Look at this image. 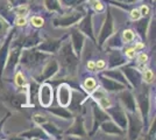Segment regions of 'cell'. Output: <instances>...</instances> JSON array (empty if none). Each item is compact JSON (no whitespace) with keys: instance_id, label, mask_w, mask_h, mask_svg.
Instances as JSON below:
<instances>
[{"instance_id":"1","label":"cell","mask_w":156,"mask_h":140,"mask_svg":"<svg viewBox=\"0 0 156 140\" xmlns=\"http://www.w3.org/2000/svg\"><path fill=\"white\" fill-rule=\"evenodd\" d=\"M58 54L63 71L68 75L76 74L78 64H79V57L73 52L71 42H64V43L62 42V45L59 47Z\"/></svg>"},{"instance_id":"2","label":"cell","mask_w":156,"mask_h":140,"mask_svg":"<svg viewBox=\"0 0 156 140\" xmlns=\"http://www.w3.org/2000/svg\"><path fill=\"white\" fill-rule=\"evenodd\" d=\"M48 57H49V55L47 53H43V52L39 50L37 48L32 47V48H25V50L21 52L19 61L21 62L22 66L32 69V68L40 66Z\"/></svg>"},{"instance_id":"3","label":"cell","mask_w":156,"mask_h":140,"mask_svg":"<svg viewBox=\"0 0 156 140\" xmlns=\"http://www.w3.org/2000/svg\"><path fill=\"white\" fill-rule=\"evenodd\" d=\"M21 47L22 43L21 41H15L12 48H9V53L7 56V61L5 68H4V73L5 75H9L14 71V69L16 67L18 62L20 60V55H21Z\"/></svg>"},{"instance_id":"4","label":"cell","mask_w":156,"mask_h":140,"mask_svg":"<svg viewBox=\"0 0 156 140\" xmlns=\"http://www.w3.org/2000/svg\"><path fill=\"white\" fill-rule=\"evenodd\" d=\"M127 127H128V138L136 139L143 128V120L136 112H127Z\"/></svg>"},{"instance_id":"5","label":"cell","mask_w":156,"mask_h":140,"mask_svg":"<svg viewBox=\"0 0 156 140\" xmlns=\"http://www.w3.org/2000/svg\"><path fill=\"white\" fill-rule=\"evenodd\" d=\"M113 33H114V22H113V18H112L111 11L107 9V15L105 18L104 23L101 26V29L99 32V36H98V46H104V43L110 39Z\"/></svg>"},{"instance_id":"6","label":"cell","mask_w":156,"mask_h":140,"mask_svg":"<svg viewBox=\"0 0 156 140\" xmlns=\"http://www.w3.org/2000/svg\"><path fill=\"white\" fill-rule=\"evenodd\" d=\"M84 16V12L83 11H75L72 13L65 14L62 16H58L56 19H54L52 23L55 27H61V28H65V27H70L76 25L78 21Z\"/></svg>"},{"instance_id":"7","label":"cell","mask_w":156,"mask_h":140,"mask_svg":"<svg viewBox=\"0 0 156 140\" xmlns=\"http://www.w3.org/2000/svg\"><path fill=\"white\" fill-rule=\"evenodd\" d=\"M137 105H139V110H140V113L142 117L143 120V126L147 125L148 123V114H149L150 110V99H149V92L148 90H143L140 93H137Z\"/></svg>"},{"instance_id":"8","label":"cell","mask_w":156,"mask_h":140,"mask_svg":"<svg viewBox=\"0 0 156 140\" xmlns=\"http://www.w3.org/2000/svg\"><path fill=\"white\" fill-rule=\"evenodd\" d=\"M105 111L107 112V114L113 119V121L117 124L119 127H121L122 130L127 128V114L124 111V109L119 106L114 107H107L105 109Z\"/></svg>"},{"instance_id":"9","label":"cell","mask_w":156,"mask_h":140,"mask_svg":"<svg viewBox=\"0 0 156 140\" xmlns=\"http://www.w3.org/2000/svg\"><path fill=\"white\" fill-rule=\"evenodd\" d=\"M92 16H93V13H92V12L85 13L84 16L80 19V22H79V25H78V29L84 34V35H86L89 39H91L93 42H97V39H96L94 33H93Z\"/></svg>"},{"instance_id":"10","label":"cell","mask_w":156,"mask_h":140,"mask_svg":"<svg viewBox=\"0 0 156 140\" xmlns=\"http://www.w3.org/2000/svg\"><path fill=\"white\" fill-rule=\"evenodd\" d=\"M121 71L124 73L126 80L128 82V84H130L133 88H137L141 87V83H142V75L141 73L135 69V68L130 67V66H125V67L121 68Z\"/></svg>"},{"instance_id":"11","label":"cell","mask_w":156,"mask_h":140,"mask_svg":"<svg viewBox=\"0 0 156 140\" xmlns=\"http://www.w3.org/2000/svg\"><path fill=\"white\" fill-rule=\"evenodd\" d=\"M92 112H93V128H92L91 135H93V133L97 131V128L100 126L103 121L110 119V116L105 111V109H103L96 102L92 103Z\"/></svg>"},{"instance_id":"12","label":"cell","mask_w":156,"mask_h":140,"mask_svg":"<svg viewBox=\"0 0 156 140\" xmlns=\"http://www.w3.org/2000/svg\"><path fill=\"white\" fill-rule=\"evenodd\" d=\"M119 92V99L125 110H127V112H136V102L129 90L124 89Z\"/></svg>"},{"instance_id":"13","label":"cell","mask_w":156,"mask_h":140,"mask_svg":"<svg viewBox=\"0 0 156 140\" xmlns=\"http://www.w3.org/2000/svg\"><path fill=\"white\" fill-rule=\"evenodd\" d=\"M14 33H15L14 31L9 32L5 42L2 43V46L0 47V78H1V75L4 74V68H5V64H6L7 56H8V53H9V48H11V45H12Z\"/></svg>"},{"instance_id":"14","label":"cell","mask_w":156,"mask_h":140,"mask_svg":"<svg viewBox=\"0 0 156 140\" xmlns=\"http://www.w3.org/2000/svg\"><path fill=\"white\" fill-rule=\"evenodd\" d=\"M62 45V39H50L47 38L44 41L37 45V49L47 54H57Z\"/></svg>"},{"instance_id":"15","label":"cell","mask_w":156,"mask_h":140,"mask_svg":"<svg viewBox=\"0 0 156 140\" xmlns=\"http://www.w3.org/2000/svg\"><path fill=\"white\" fill-rule=\"evenodd\" d=\"M71 91L72 88L68 83H62L57 88V102L59 106L68 107L70 99H71Z\"/></svg>"},{"instance_id":"16","label":"cell","mask_w":156,"mask_h":140,"mask_svg":"<svg viewBox=\"0 0 156 140\" xmlns=\"http://www.w3.org/2000/svg\"><path fill=\"white\" fill-rule=\"evenodd\" d=\"M85 43V36L79 29H72L71 31V46L75 54L78 57H80L83 47Z\"/></svg>"},{"instance_id":"17","label":"cell","mask_w":156,"mask_h":140,"mask_svg":"<svg viewBox=\"0 0 156 140\" xmlns=\"http://www.w3.org/2000/svg\"><path fill=\"white\" fill-rule=\"evenodd\" d=\"M58 70H59L58 62H57L56 60H50L46 64V67H44V69H43L42 74L37 77V81H39L40 83L46 82V81H48L49 78L54 77L56 74L58 73Z\"/></svg>"},{"instance_id":"18","label":"cell","mask_w":156,"mask_h":140,"mask_svg":"<svg viewBox=\"0 0 156 140\" xmlns=\"http://www.w3.org/2000/svg\"><path fill=\"white\" fill-rule=\"evenodd\" d=\"M52 88L48 83H43L39 90V100L40 104L43 107H48L51 105L52 103Z\"/></svg>"},{"instance_id":"19","label":"cell","mask_w":156,"mask_h":140,"mask_svg":"<svg viewBox=\"0 0 156 140\" xmlns=\"http://www.w3.org/2000/svg\"><path fill=\"white\" fill-rule=\"evenodd\" d=\"M65 134H73L76 137H80V138H86L87 134H86V131H85V126H84V121H83V118L80 116H77L76 119L73 121L72 126L65 132Z\"/></svg>"},{"instance_id":"20","label":"cell","mask_w":156,"mask_h":140,"mask_svg":"<svg viewBox=\"0 0 156 140\" xmlns=\"http://www.w3.org/2000/svg\"><path fill=\"white\" fill-rule=\"evenodd\" d=\"M100 82L104 87V90L107 92H119V91L126 89V85L112 80V78H108L106 76H103V75H100Z\"/></svg>"},{"instance_id":"21","label":"cell","mask_w":156,"mask_h":140,"mask_svg":"<svg viewBox=\"0 0 156 140\" xmlns=\"http://www.w3.org/2000/svg\"><path fill=\"white\" fill-rule=\"evenodd\" d=\"M92 99L94 100L97 104H99L103 109H107L111 106V102L107 97V91H105L103 89L96 88L93 91L91 92Z\"/></svg>"},{"instance_id":"22","label":"cell","mask_w":156,"mask_h":140,"mask_svg":"<svg viewBox=\"0 0 156 140\" xmlns=\"http://www.w3.org/2000/svg\"><path fill=\"white\" fill-rule=\"evenodd\" d=\"M86 99L85 95L78 91V90H72L71 91V99H70V103L68 106L70 107L72 112H77V111H80V107L83 105L84 100Z\"/></svg>"},{"instance_id":"23","label":"cell","mask_w":156,"mask_h":140,"mask_svg":"<svg viewBox=\"0 0 156 140\" xmlns=\"http://www.w3.org/2000/svg\"><path fill=\"white\" fill-rule=\"evenodd\" d=\"M100 127H101V131L106 134H111V135H124L125 134V130L118 126L113 120H105L100 124Z\"/></svg>"},{"instance_id":"24","label":"cell","mask_w":156,"mask_h":140,"mask_svg":"<svg viewBox=\"0 0 156 140\" xmlns=\"http://www.w3.org/2000/svg\"><path fill=\"white\" fill-rule=\"evenodd\" d=\"M126 63V56L121 54L120 50H112L108 54V67L110 68H117L121 67Z\"/></svg>"},{"instance_id":"25","label":"cell","mask_w":156,"mask_h":140,"mask_svg":"<svg viewBox=\"0 0 156 140\" xmlns=\"http://www.w3.org/2000/svg\"><path fill=\"white\" fill-rule=\"evenodd\" d=\"M20 138H26V139H49L50 137L47 134V132L42 127H34L29 131L20 133Z\"/></svg>"},{"instance_id":"26","label":"cell","mask_w":156,"mask_h":140,"mask_svg":"<svg viewBox=\"0 0 156 140\" xmlns=\"http://www.w3.org/2000/svg\"><path fill=\"white\" fill-rule=\"evenodd\" d=\"M149 16H143L142 19H137L134 21V28L136 29V32L142 39H147V31H148V27H149Z\"/></svg>"},{"instance_id":"27","label":"cell","mask_w":156,"mask_h":140,"mask_svg":"<svg viewBox=\"0 0 156 140\" xmlns=\"http://www.w3.org/2000/svg\"><path fill=\"white\" fill-rule=\"evenodd\" d=\"M101 75H103V76H106V77H108V78H112V80L117 81V82L121 83V84H124V85H126V87H128V82H127L124 73H122L121 70H118V69L106 70V71H103Z\"/></svg>"},{"instance_id":"28","label":"cell","mask_w":156,"mask_h":140,"mask_svg":"<svg viewBox=\"0 0 156 140\" xmlns=\"http://www.w3.org/2000/svg\"><path fill=\"white\" fill-rule=\"evenodd\" d=\"M40 126H41L43 130H44V131H46L47 134H48L50 138H61L62 131H61L57 126H55L54 124H50L49 121H46V123L41 124Z\"/></svg>"},{"instance_id":"29","label":"cell","mask_w":156,"mask_h":140,"mask_svg":"<svg viewBox=\"0 0 156 140\" xmlns=\"http://www.w3.org/2000/svg\"><path fill=\"white\" fill-rule=\"evenodd\" d=\"M46 109L49 112H51V113H54L55 116L61 117V118H63V119H71L72 118V112L69 111V110H66L64 106H58V107L48 106V107H46Z\"/></svg>"},{"instance_id":"30","label":"cell","mask_w":156,"mask_h":140,"mask_svg":"<svg viewBox=\"0 0 156 140\" xmlns=\"http://www.w3.org/2000/svg\"><path fill=\"white\" fill-rule=\"evenodd\" d=\"M40 42H41V39H40L39 32H35L32 35H28L23 40L22 46H23V48H32V47H36Z\"/></svg>"},{"instance_id":"31","label":"cell","mask_w":156,"mask_h":140,"mask_svg":"<svg viewBox=\"0 0 156 140\" xmlns=\"http://www.w3.org/2000/svg\"><path fill=\"white\" fill-rule=\"evenodd\" d=\"M44 6L49 12H57L61 14L63 13L58 0H44Z\"/></svg>"},{"instance_id":"32","label":"cell","mask_w":156,"mask_h":140,"mask_svg":"<svg viewBox=\"0 0 156 140\" xmlns=\"http://www.w3.org/2000/svg\"><path fill=\"white\" fill-rule=\"evenodd\" d=\"M83 85H84L85 90H86L87 92L91 93L92 91L97 88V82H96V80H94L93 77H87V78H85L84 80Z\"/></svg>"},{"instance_id":"33","label":"cell","mask_w":156,"mask_h":140,"mask_svg":"<svg viewBox=\"0 0 156 140\" xmlns=\"http://www.w3.org/2000/svg\"><path fill=\"white\" fill-rule=\"evenodd\" d=\"M122 40L125 42H132L135 40V33L132 29H125L122 32Z\"/></svg>"},{"instance_id":"34","label":"cell","mask_w":156,"mask_h":140,"mask_svg":"<svg viewBox=\"0 0 156 140\" xmlns=\"http://www.w3.org/2000/svg\"><path fill=\"white\" fill-rule=\"evenodd\" d=\"M91 6H92V8L96 11V12H98V13L103 12V11L105 9L104 4H103L100 0H92V1H91Z\"/></svg>"},{"instance_id":"35","label":"cell","mask_w":156,"mask_h":140,"mask_svg":"<svg viewBox=\"0 0 156 140\" xmlns=\"http://www.w3.org/2000/svg\"><path fill=\"white\" fill-rule=\"evenodd\" d=\"M33 120L35 121V124L41 125V124L48 121V118H47V116H44V114H42V113H35L33 116Z\"/></svg>"},{"instance_id":"36","label":"cell","mask_w":156,"mask_h":140,"mask_svg":"<svg viewBox=\"0 0 156 140\" xmlns=\"http://www.w3.org/2000/svg\"><path fill=\"white\" fill-rule=\"evenodd\" d=\"M30 22H32L33 26L36 27V28H40V27H42L44 25V20H43L41 16H37V15L33 16L32 19H30Z\"/></svg>"},{"instance_id":"37","label":"cell","mask_w":156,"mask_h":140,"mask_svg":"<svg viewBox=\"0 0 156 140\" xmlns=\"http://www.w3.org/2000/svg\"><path fill=\"white\" fill-rule=\"evenodd\" d=\"M7 29H8V23L0 16V39L6 35Z\"/></svg>"},{"instance_id":"38","label":"cell","mask_w":156,"mask_h":140,"mask_svg":"<svg viewBox=\"0 0 156 140\" xmlns=\"http://www.w3.org/2000/svg\"><path fill=\"white\" fill-rule=\"evenodd\" d=\"M142 80L146 82V83H151L153 81H154V73L151 71V70H146L142 75Z\"/></svg>"},{"instance_id":"39","label":"cell","mask_w":156,"mask_h":140,"mask_svg":"<svg viewBox=\"0 0 156 140\" xmlns=\"http://www.w3.org/2000/svg\"><path fill=\"white\" fill-rule=\"evenodd\" d=\"M14 82H15V84H16L18 87H23V85H25V83H26L25 77H23V75H22L21 73H16L15 78H14Z\"/></svg>"},{"instance_id":"40","label":"cell","mask_w":156,"mask_h":140,"mask_svg":"<svg viewBox=\"0 0 156 140\" xmlns=\"http://www.w3.org/2000/svg\"><path fill=\"white\" fill-rule=\"evenodd\" d=\"M15 12H16V14L19 15V16H23V15H26L27 12H28V7L26 6V5H19V6L15 7Z\"/></svg>"},{"instance_id":"41","label":"cell","mask_w":156,"mask_h":140,"mask_svg":"<svg viewBox=\"0 0 156 140\" xmlns=\"http://www.w3.org/2000/svg\"><path fill=\"white\" fill-rule=\"evenodd\" d=\"M135 48H127L125 49V56L126 57H129V59H133L135 56Z\"/></svg>"},{"instance_id":"42","label":"cell","mask_w":156,"mask_h":140,"mask_svg":"<svg viewBox=\"0 0 156 140\" xmlns=\"http://www.w3.org/2000/svg\"><path fill=\"white\" fill-rule=\"evenodd\" d=\"M141 18V14H140V11L139 9H132V12H130V19L132 20H137V19H140Z\"/></svg>"},{"instance_id":"43","label":"cell","mask_w":156,"mask_h":140,"mask_svg":"<svg viewBox=\"0 0 156 140\" xmlns=\"http://www.w3.org/2000/svg\"><path fill=\"white\" fill-rule=\"evenodd\" d=\"M140 14H141V16H148L149 15V7L147 6V5H142V6L140 7Z\"/></svg>"},{"instance_id":"44","label":"cell","mask_w":156,"mask_h":140,"mask_svg":"<svg viewBox=\"0 0 156 140\" xmlns=\"http://www.w3.org/2000/svg\"><path fill=\"white\" fill-rule=\"evenodd\" d=\"M64 6L66 7H70V6H73V5H76L79 2V0H59Z\"/></svg>"},{"instance_id":"45","label":"cell","mask_w":156,"mask_h":140,"mask_svg":"<svg viewBox=\"0 0 156 140\" xmlns=\"http://www.w3.org/2000/svg\"><path fill=\"white\" fill-rule=\"evenodd\" d=\"M137 61H139L140 63H146V62L148 61V55L146 53H140L139 56H137Z\"/></svg>"},{"instance_id":"46","label":"cell","mask_w":156,"mask_h":140,"mask_svg":"<svg viewBox=\"0 0 156 140\" xmlns=\"http://www.w3.org/2000/svg\"><path fill=\"white\" fill-rule=\"evenodd\" d=\"M155 120L156 119L154 118V121H153L149 132H148V138H155Z\"/></svg>"},{"instance_id":"47","label":"cell","mask_w":156,"mask_h":140,"mask_svg":"<svg viewBox=\"0 0 156 140\" xmlns=\"http://www.w3.org/2000/svg\"><path fill=\"white\" fill-rule=\"evenodd\" d=\"M26 22L27 21L23 16H18V18H16V20H15L16 26H25V25H26Z\"/></svg>"},{"instance_id":"48","label":"cell","mask_w":156,"mask_h":140,"mask_svg":"<svg viewBox=\"0 0 156 140\" xmlns=\"http://www.w3.org/2000/svg\"><path fill=\"white\" fill-rule=\"evenodd\" d=\"M8 2H9L11 6L16 7V6H19V5H22V4H23V0H8Z\"/></svg>"},{"instance_id":"49","label":"cell","mask_w":156,"mask_h":140,"mask_svg":"<svg viewBox=\"0 0 156 140\" xmlns=\"http://www.w3.org/2000/svg\"><path fill=\"white\" fill-rule=\"evenodd\" d=\"M87 69L90 70V71H94L97 68H96V62H93V61H90L89 63H87Z\"/></svg>"},{"instance_id":"50","label":"cell","mask_w":156,"mask_h":140,"mask_svg":"<svg viewBox=\"0 0 156 140\" xmlns=\"http://www.w3.org/2000/svg\"><path fill=\"white\" fill-rule=\"evenodd\" d=\"M105 66H106V63H105L104 60L98 61L97 63H96V68H98V69H103V68H105Z\"/></svg>"},{"instance_id":"51","label":"cell","mask_w":156,"mask_h":140,"mask_svg":"<svg viewBox=\"0 0 156 140\" xmlns=\"http://www.w3.org/2000/svg\"><path fill=\"white\" fill-rule=\"evenodd\" d=\"M8 116H9V113H7V116L5 117V118H4V119L0 120V133H1V128H2V125L5 124V121H6V119H7V117H8Z\"/></svg>"},{"instance_id":"52","label":"cell","mask_w":156,"mask_h":140,"mask_svg":"<svg viewBox=\"0 0 156 140\" xmlns=\"http://www.w3.org/2000/svg\"><path fill=\"white\" fill-rule=\"evenodd\" d=\"M118 1H120V2H125V4H133V2H135L136 0H118Z\"/></svg>"},{"instance_id":"53","label":"cell","mask_w":156,"mask_h":140,"mask_svg":"<svg viewBox=\"0 0 156 140\" xmlns=\"http://www.w3.org/2000/svg\"><path fill=\"white\" fill-rule=\"evenodd\" d=\"M80 1H84V0H79V2H80Z\"/></svg>"}]
</instances>
